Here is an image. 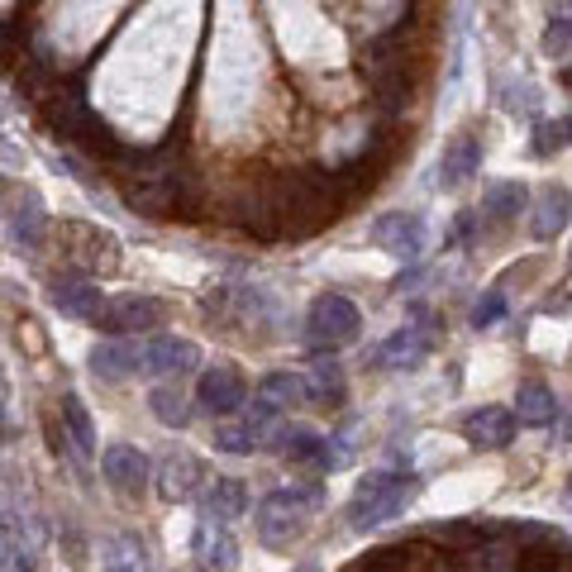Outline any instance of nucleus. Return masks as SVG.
I'll use <instances>...</instances> for the list:
<instances>
[{"mask_svg": "<svg viewBox=\"0 0 572 572\" xmlns=\"http://www.w3.org/2000/svg\"><path fill=\"white\" fill-rule=\"evenodd\" d=\"M120 167H124L120 181H124L129 211H139L143 219H187V215H196V205H201L196 172L177 158L172 143L148 148V153L129 148L120 158Z\"/></svg>", "mask_w": 572, "mask_h": 572, "instance_id": "nucleus-1", "label": "nucleus"}, {"mask_svg": "<svg viewBox=\"0 0 572 572\" xmlns=\"http://www.w3.org/2000/svg\"><path fill=\"white\" fill-rule=\"evenodd\" d=\"M320 505H324V482H296V487L267 491L253 515L258 539L267 549H286L291 539H301V529L310 525V511H320Z\"/></svg>", "mask_w": 572, "mask_h": 572, "instance_id": "nucleus-2", "label": "nucleus"}, {"mask_svg": "<svg viewBox=\"0 0 572 572\" xmlns=\"http://www.w3.org/2000/svg\"><path fill=\"white\" fill-rule=\"evenodd\" d=\"M415 497H420V477H410V473H368L354 487V501H348V529L368 535V529L396 520Z\"/></svg>", "mask_w": 572, "mask_h": 572, "instance_id": "nucleus-3", "label": "nucleus"}, {"mask_svg": "<svg viewBox=\"0 0 572 572\" xmlns=\"http://www.w3.org/2000/svg\"><path fill=\"white\" fill-rule=\"evenodd\" d=\"M362 330V315L358 306L348 301L339 291H324L310 301V315H306V344L315 348V354H334V348L354 344Z\"/></svg>", "mask_w": 572, "mask_h": 572, "instance_id": "nucleus-4", "label": "nucleus"}, {"mask_svg": "<svg viewBox=\"0 0 572 572\" xmlns=\"http://www.w3.org/2000/svg\"><path fill=\"white\" fill-rule=\"evenodd\" d=\"M153 487H158V497L167 505H187V501H196L201 497V487H205V467L196 453H187V449H172L163 458V467L153 473Z\"/></svg>", "mask_w": 572, "mask_h": 572, "instance_id": "nucleus-5", "label": "nucleus"}, {"mask_svg": "<svg viewBox=\"0 0 572 572\" xmlns=\"http://www.w3.org/2000/svg\"><path fill=\"white\" fill-rule=\"evenodd\" d=\"M272 449H277L286 463H306V467H315V473H330V467L344 458L330 439L315 434V429H306V425H282L277 434H272Z\"/></svg>", "mask_w": 572, "mask_h": 572, "instance_id": "nucleus-6", "label": "nucleus"}, {"mask_svg": "<svg viewBox=\"0 0 572 572\" xmlns=\"http://www.w3.org/2000/svg\"><path fill=\"white\" fill-rule=\"evenodd\" d=\"M163 315H167V306L158 296H115L96 315V324L106 334H143V330H153V324H163Z\"/></svg>", "mask_w": 572, "mask_h": 572, "instance_id": "nucleus-7", "label": "nucleus"}, {"mask_svg": "<svg viewBox=\"0 0 572 572\" xmlns=\"http://www.w3.org/2000/svg\"><path fill=\"white\" fill-rule=\"evenodd\" d=\"M372 243L382 253H392L401 258V263H415L425 249V219L420 215H410V211H392V215H382L372 225Z\"/></svg>", "mask_w": 572, "mask_h": 572, "instance_id": "nucleus-8", "label": "nucleus"}, {"mask_svg": "<svg viewBox=\"0 0 572 572\" xmlns=\"http://www.w3.org/2000/svg\"><path fill=\"white\" fill-rule=\"evenodd\" d=\"M358 72L368 76V86L377 91V96L386 100V106H406V82H401V58H396V48L386 44H372V48H362V58H358Z\"/></svg>", "mask_w": 572, "mask_h": 572, "instance_id": "nucleus-9", "label": "nucleus"}, {"mask_svg": "<svg viewBox=\"0 0 572 572\" xmlns=\"http://www.w3.org/2000/svg\"><path fill=\"white\" fill-rule=\"evenodd\" d=\"M196 396H201V406L215 415V420H225V415H234L243 406V377L234 362H211V368L201 372V382H196Z\"/></svg>", "mask_w": 572, "mask_h": 572, "instance_id": "nucleus-10", "label": "nucleus"}, {"mask_svg": "<svg viewBox=\"0 0 572 572\" xmlns=\"http://www.w3.org/2000/svg\"><path fill=\"white\" fill-rule=\"evenodd\" d=\"M100 467H106V482L115 491H124V497H143L153 482V463L148 453L134 449V444H110L106 458H100Z\"/></svg>", "mask_w": 572, "mask_h": 572, "instance_id": "nucleus-11", "label": "nucleus"}, {"mask_svg": "<svg viewBox=\"0 0 572 572\" xmlns=\"http://www.w3.org/2000/svg\"><path fill=\"white\" fill-rule=\"evenodd\" d=\"M48 301H53L62 315H72V320H96L100 310H106L96 277H86V272H72V277H53V282H48Z\"/></svg>", "mask_w": 572, "mask_h": 572, "instance_id": "nucleus-12", "label": "nucleus"}, {"mask_svg": "<svg viewBox=\"0 0 572 572\" xmlns=\"http://www.w3.org/2000/svg\"><path fill=\"white\" fill-rule=\"evenodd\" d=\"M520 415L505 406H482V410H467L463 415V439L473 449H505L515 439Z\"/></svg>", "mask_w": 572, "mask_h": 572, "instance_id": "nucleus-13", "label": "nucleus"}, {"mask_svg": "<svg viewBox=\"0 0 572 572\" xmlns=\"http://www.w3.org/2000/svg\"><path fill=\"white\" fill-rule=\"evenodd\" d=\"M377 368H392V372H410L420 368V362L429 358V334L415 330V324H401L396 334H386L382 344H377Z\"/></svg>", "mask_w": 572, "mask_h": 572, "instance_id": "nucleus-14", "label": "nucleus"}, {"mask_svg": "<svg viewBox=\"0 0 572 572\" xmlns=\"http://www.w3.org/2000/svg\"><path fill=\"white\" fill-rule=\"evenodd\" d=\"M201 362V348L191 339H172V334H163V339L143 344V372L148 377H181L191 372Z\"/></svg>", "mask_w": 572, "mask_h": 572, "instance_id": "nucleus-15", "label": "nucleus"}, {"mask_svg": "<svg viewBox=\"0 0 572 572\" xmlns=\"http://www.w3.org/2000/svg\"><path fill=\"white\" fill-rule=\"evenodd\" d=\"M91 372L100 377V382H124V377L143 372V344L134 339H106L91 348Z\"/></svg>", "mask_w": 572, "mask_h": 572, "instance_id": "nucleus-16", "label": "nucleus"}, {"mask_svg": "<svg viewBox=\"0 0 572 572\" xmlns=\"http://www.w3.org/2000/svg\"><path fill=\"white\" fill-rule=\"evenodd\" d=\"M477 167H482V143H477V134H458L439 158V191H458Z\"/></svg>", "mask_w": 572, "mask_h": 572, "instance_id": "nucleus-17", "label": "nucleus"}, {"mask_svg": "<svg viewBox=\"0 0 572 572\" xmlns=\"http://www.w3.org/2000/svg\"><path fill=\"white\" fill-rule=\"evenodd\" d=\"M568 219H572V191L549 187V191H539V201H535V215H529V234H535L539 243H553L558 234L568 229Z\"/></svg>", "mask_w": 572, "mask_h": 572, "instance_id": "nucleus-18", "label": "nucleus"}, {"mask_svg": "<svg viewBox=\"0 0 572 572\" xmlns=\"http://www.w3.org/2000/svg\"><path fill=\"white\" fill-rule=\"evenodd\" d=\"M267 406L263 401H253V415H243L239 425H219L215 429V449L219 453H234V458H249L258 453V439H263V425H267Z\"/></svg>", "mask_w": 572, "mask_h": 572, "instance_id": "nucleus-19", "label": "nucleus"}, {"mask_svg": "<svg viewBox=\"0 0 572 572\" xmlns=\"http://www.w3.org/2000/svg\"><path fill=\"white\" fill-rule=\"evenodd\" d=\"M201 515L219 520V525H234L239 515H249V487H243L239 477H215L201 501Z\"/></svg>", "mask_w": 572, "mask_h": 572, "instance_id": "nucleus-20", "label": "nucleus"}, {"mask_svg": "<svg viewBox=\"0 0 572 572\" xmlns=\"http://www.w3.org/2000/svg\"><path fill=\"white\" fill-rule=\"evenodd\" d=\"M10 243L24 253H34L38 243H44V201H38L34 191H24V196L10 205Z\"/></svg>", "mask_w": 572, "mask_h": 572, "instance_id": "nucleus-21", "label": "nucleus"}, {"mask_svg": "<svg viewBox=\"0 0 572 572\" xmlns=\"http://www.w3.org/2000/svg\"><path fill=\"white\" fill-rule=\"evenodd\" d=\"M258 401H263L267 410H296L310 401V382L296 372H267L263 382H258Z\"/></svg>", "mask_w": 572, "mask_h": 572, "instance_id": "nucleus-22", "label": "nucleus"}, {"mask_svg": "<svg viewBox=\"0 0 572 572\" xmlns=\"http://www.w3.org/2000/svg\"><path fill=\"white\" fill-rule=\"evenodd\" d=\"M234 539H229V525H219V520L201 515L196 525V563L201 568H234Z\"/></svg>", "mask_w": 572, "mask_h": 572, "instance_id": "nucleus-23", "label": "nucleus"}, {"mask_svg": "<svg viewBox=\"0 0 572 572\" xmlns=\"http://www.w3.org/2000/svg\"><path fill=\"white\" fill-rule=\"evenodd\" d=\"M515 415H520V425L544 429V425L558 420V401H553V392L544 382H525L515 392Z\"/></svg>", "mask_w": 572, "mask_h": 572, "instance_id": "nucleus-24", "label": "nucleus"}, {"mask_svg": "<svg viewBox=\"0 0 572 572\" xmlns=\"http://www.w3.org/2000/svg\"><path fill=\"white\" fill-rule=\"evenodd\" d=\"M306 382H310V406H339L344 401V368L330 354H320L315 362H310Z\"/></svg>", "mask_w": 572, "mask_h": 572, "instance_id": "nucleus-25", "label": "nucleus"}, {"mask_svg": "<svg viewBox=\"0 0 572 572\" xmlns=\"http://www.w3.org/2000/svg\"><path fill=\"white\" fill-rule=\"evenodd\" d=\"M525 187L520 181H497V187H487V196H482V211L491 225H511V219L525 211Z\"/></svg>", "mask_w": 572, "mask_h": 572, "instance_id": "nucleus-26", "label": "nucleus"}, {"mask_svg": "<svg viewBox=\"0 0 572 572\" xmlns=\"http://www.w3.org/2000/svg\"><path fill=\"white\" fill-rule=\"evenodd\" d=\"M62 425H68V434H72V449L82 453V458H91L96 453V425H91V415L82 406V396H62Z\"/></svg>", "mask_w": 572, "mask_h": 572, "instance_id": "nucleus-27", "label": "nucleus"}, {"mask_svg": "<svg viewBox=\"0 0 572 572\" xmlns=\"http://www.w3.org/2000/svg\"><path fill=\"white\" fill-rule=\"evenodd\" d=\"M148 410H153V420L167 425V429H187L191 425V401L181 396L177 386H153Z\"/></svg>", "mask_w": 572, "mask_h": 572, "instance_id": "nucleus-28", "label": "nucleus"}, {"mask_svg": "<svg viewBox=\"0 0 572 572\" xmlns=\"http://www.w3.org/2000/svg\"><path fill=\"white\" fill-rule=\"evenodd\" d=\"M544 48L553 58H563L572 48V0H549V34H544Z\"/></svg>", "mask_w": 572, "mask_h": 572, "instance_id": "nucleus-29", "label": "nucleus"}, {"mask_svg": "<svg viewBox=\"0 0 572 572\" xmlns=\"http://www.w3.org/2000/svg\"><path fill=\"white\" fill-rule=\"evenodd\" d=\"M100 563H106V568H143L148 558H143V544H139V539L120 535V539H106V544H100Z\"/></svg>", "mask_w": 572, "mask_h": 572, "instance_id": "nucleus-30", "label": "nucleus"}, {"mask_svg": "<svg viewBox=\"0 0 572 572\" xmlns=\"http://www.w3.org/2000/svg\"><path fill=\"white\" fill-rule=\"evenodd\" d=\"M563 143H572V120L539 124V139H535V153H539V158H549V153H558Z\"/></svg>", "mask_w": 572, "mask_h": 572, "instance_id": "nucleus-31", "label": "nucleus"}, {"mask_svg": "<svg viewBox=\"0 0 572 572\" xmlns=\"http://www.w3.org/2000/svg\"><path fill=\"white\" fill-rule=\"evenodd\" d=\"M501 315H505V296H501V291H487L482 301L473 306V324H477V330H491V324H497Z\"/></svg>", "mask_w": 572, "mask_h": 572, "instance_id": "nucleus-32", "label": "nucleus"}, {"mask_svg": "<svg viewBox=\"0 0 572 572\" xmlns=\"http://www.w3.org/2000/svg\"><path fill=\"white\" fill-rule=\"evenodd\" d=\"M5 568L15 572V568H29V553L15 549V529H5Z\"/></svg>", "mask_w": 572, "mask_h": 572, "instance_id": "nucleus-33", "label": "nucleus"}, {"mask_svg": "<svg viewBox=\"0 0 572 572\" xmlns=\"http://www.w3.org/2000/svg\"><path fill=\"white\" fill-rule=\"evenodd\" d=\"M563 86H572V68H568V72H563Z\"/></svg>", "mask_w": 572, "mask_h": 572, "instance_id": "nucleus-34", "label": "nucleus"}]
</instances>
